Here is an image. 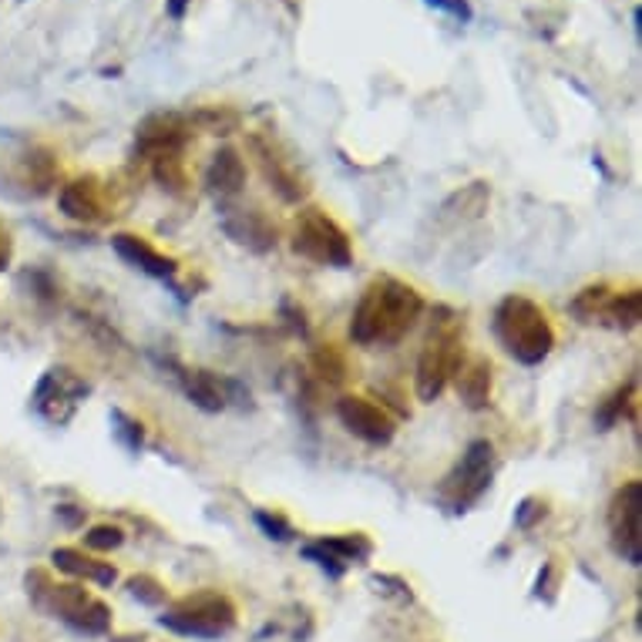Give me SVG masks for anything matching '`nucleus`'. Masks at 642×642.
<instances>
[{"label":"nucleus","instance_id":"39448f33","mask_svg":"<svg viewBox=\"0 0 642 642\" xmlns=\"http://www.w3.org/2000/svg\"><path fill=\"white\" fill-rule=\"evenodd\" d=\"M293 253L309 260V263L337 266V270H347L350 260H354L347 232L327 212H319V209L299 212L296 229H293Z\"/></svg>","mask_w":642,"mask_h":642},{"label":"nucleus","instance_id":"7ed1b4c3","mask_svg":"<svg viewBox=\"0 0 642 642\" xmlns=\"http://www.w3.org/2000/svg\"><path fill=\"white\" fill-rule=\"evenodd\" d=\"M492 474H495V448L488 441H471L467 451L461 454V461L438 485V502L454 515L467 512L481 495L488 492Z\"/></svg>","mask_w":642,"mask_h":642},{"label":"nucleus","instance_id":"f8f14e48","mask_svg":"<svg viewBox=\"0 0 642 642\" xmlns=\"http://www.w3.org/2000/svg\"><path fill=\"white\" fill-rule=\"evenodd\" d=\"M222 225H225L229 239H235L239 246H246L253 253H266L276 246V225L260 209H239V212L225 215Z\"/></svg>","mask_w":642,"mask_h":642},{"label":"nucleus","instance_id":"cd10ccee","mask_svg":"<svg viewBox=\"0 0 642 642\" xmlns=\"http://www.w3.org/2000/svg\"><path fill=\"white\" fill-rule=\"evenodd\" d=\"M256 525L270 535V538H276V541H290L293 538V525L283 518V515H270V512H256Z\"/></svg>","mask_w":642,"mask_h":642},{"label":"nucleus","instance_id":"4468645a","mask_svg":"<svg viewBox=\"0 0 642 642\" xmlns=\"http://www.w3.org/2000/svg\"><path fill=\"white\" fill-rule=\"evenodd\" d=\"M454 377H457V393L471 411L488 408V400H492V360L488 357H471V360L461 357Z\"/></svg>","mask_w":642,"mask_h":642},{"label":"nucleus","instance_id":"ddd939ff","mask_svg":"<svg viewBox=\"0 0 642 642\" xmlns=\"http://www.w3.org/2000/svg\"><path fill=\"white\" fill-rule=\"evenodd\" d=\"M112 246H115V253H118L128 266H135V270H141V273H148V276L169 280V276H176V270H179L172 256H166V253H158L155 246H148L141 235L118 232V235L112 239Z\"/></svg>","mask_w":642,"mask_h":642},{"label":"nucleus","instance_id":"c85d7f7f","mask_svg":"<svg viewBox=\"0 0 642 642\" xmlns=\"http://www.w3.org/2000/svg\"><path fill=\"white\" fill-rule=\"evenodd\" d=\"M545 515V502H538V498H525L522 502V508H518V515H515V522H518V528H532L535 525V518H541Z\"/></svg>","mask_w":642,"mask_h":642},{"label":"nucleus","instance_id":"f257e3e1","mask_svg":"<svg viewBox=\"0 0 642 642\" xmlns=\"http://www.w3.org/2000/svg\"><path fill=\"white\" fill-rule=\"evenodd\" d=\"M421 313L424 299L414 286L393 276H377L354 309L350 340L360 347H393L414 330Z\"/></svg>","mask_w":642,"mask_h":642},{"label":"nucleus","instance_id":"f3484780","mask_svg":"<svg viewBox=\"0 0 642 642\" xmlns=\"http://www.w3.org/2000/svg\"><path fill=\"white\" fill-rule=\"evenodd\" d=\"M51 561H54V566H57L64 576L92 579V582H98V586H115V579H118V572H115L112 561H95V558H88L85 551H77V548H54Z\"/></svg>","mask_w":642,"mask_h":642},{"label":"nucleus","instance_id":"aec40b11","mask_svg":"<svg viewBox=\"0 0 642 642\" xmlns=\"http://www.w3.org/2000/svg\"><path fill=\"white\" fill-rule=\"evenodd\" d=\"M324 545L337 561H344V566H354V561H367L373 555V545L367 535L354 532V535H337V538H324L319 541Z\"/></svg>","mask_w":642,"mask_h":642},{"label":"nucleus","instance_id":"4be33fe9","mask_svg":"<svg viewBox=\"0 0 642 642\" xmlns=\"http://www.w3.org/2000/svg\"><path fill=\"white\" fill-rule=\"evenodd\" d=\"M632 393H635V380H629L622 390H615V397H609L606 404H602V411H599V428L606 431V428H612L622 414H625V408L632 404Z\"/></svg>","mask_w":642,"mask_h":642},{"label":"nucleus","instance_id":"dca6fc26","mask_svg":"<svg viewBox=\"0 0 642 642\" xmlns=\"http://www.w3.org/2000/svg\"><path fill=\"white\" fill-rule=\"evenodd\" d=\"M186 145V125L169 115V118H151L141 131H138V148L151 158H166V155H179V148Z\"/></svg>","mask_w":642,"mask_h":642},{"label":"nucleus","instance_id":"bb28decb","mask_svg":"<svg viewBox=\"0 0 642 642\" xmlns=\"http://www.w3.org/2000/svg\"><path fill=\"white\" fill-rule=\"evenodd\" d=\"M112 421L118 424L115 431H118V438L131 448V451H138L141 448V441H145V431H141V424L138 421H131L128 414H122V411H115L112 414Z\"/></svg>","mask_w":642,"mask_h":642},{"label":"nucleus","instance_id":"c756f323","mask_svg":"<svg viewBox=\"0 0 642 642\" xmlns=\"http://www.w3.org/2000/svg\"><path fill=\"white\" fill-rule=\"evenodd\" d=\"M428 4L438 8V11H448V14H454V18H467V14H471L464 0H428Z\"/></svg>","mask_w":642,"mask_h":642},{"label":"nucleus","instance_id":"9d476101","mask_svg":"<svg viewBox=\"0 0 642 642\" xmlns=\"http://www.w3.org/2000/svg\"><path fill=\"white\" fill-rule=\"evenodd\" d=\"M337 414H340L344 428H347L354 438L367 441V444L383 448V444L393 441V431H397V428H393V418H390L380 404L367 400V397H340Z\"/></svg>","mask_w":642,"mask_h":642},{"label":"nucleus","instance_id":"1a4fd4ad","mask_svg":"<svg viewBox=\"0 0 642 642\" xmlns=\"http://www.w3.org/2000/svg\"><path fill=\"white\" fill-rule=\"evenodd\" d=\"M609 535H612V548L629 561V566H639L642 561V485L639 481H625V485L612 495Z\"/></svg>","mask_w":642,"mask_h":642},{"label":"nucleus","instance_id":"6ab92c4d","mask_svg":"<svg viewBox=\"0 0 642 642\" xmlns=\"http://www.w3.org/2000/svg\"><path fill=\"white\" fill-rule=\"evenodd\" d=\"M599 316H606L609 324L619 327V330L639 327V319H642V293H639V290H625V293L609 296Z\"/></svg>","mask_w":642,"mask_h":642},{"label":"nucleus","instance_id":"a878e982","mask_svg":"<svg viewBox=\"0 0 642 642\" xmlns=\"http://www.w3.org/2000/svg\"><path fill=\"white\" fill-rule=\"evenodd\" d=\"M303 555H306L309 561H316V566H319V569H327V572H330L334 579L347 572V566H344V561H337V558H334V555H330V551H327L324 545H319V541H316V545H306V548H303Z\"/></svg>","mask_w":642,"mask_h":642},{"label":"nucleus","instance_id":"20e7f679","mask_svg":"<svg viewBox=\"0 0 642 642\" xmlns=\"http://www.w3.org/2000/svg\"><path fill=\"white\" fill-rule=\"evenodd\" d=\"M162 625L192 639H219L235 625V606L222 592H196L166 609Z\"/></svg>","mask_w":642,"mask_h":642},{"label":"nucleus","instance_id":"393cba45","mask_svg":"<svg viewBox=\"0 0 642 642\" xmlns=\"http://www.w3.org/2000/svg\"><path fill=\"white\" fill-rule=\"evenodd\" d=\"M125 541V532L115 528V525H95L88 535H85V545L95 548V551H112Z\"/></svg>","mask_w":642,"mask_h":642},{"label":"nucleus","instance_id":"9b49d317","mask_svg":"<svg viewBox=\"0 0 642 642\" xmlns=\"http://www.w3.org/2000/svg\"><path fill=\"white\" fill-rule=\"evenodd\" d=\"M182 387H186L192 404L209 411V414H215V411H222L229 404V393L250 400V390H243L235 380H219L209 370H182Z\"/></svg>","mask_w":642,"mask_h":642},{"label":"nucleus","instance_id":"423d86ee","mask_svg":"<svg viewBox=\"0 0 642 642\" xmlns=\"http://www.w3.org/2000/svg\"><path fill=\"white\" fill-rule=\"evenodd\" d=\"M44 589H28L41 609H48L54 619L67 622L71 629L85 632V635H102L112 625V612L105 602L88 596L82 586H51L41 579Z\"/></svg>","mask_w":642,"mask_h":642},{"label":"nucleus","instance_id":"0eeeda50","mask_svg":"<svg viewBox=\"0 0 642 642\" xmlns=\"http://www.w3.org/2000/svg\"><path fill=\"white\" fill-rule=\"evenodd\" d=\"M461 337H457V327L451 324H441L424 350H421V360H418V397L424 400V404H431V400L441 397V390L448 387V380L454 377L457 364H461Z\"/></svg>","mask_w":642,"mask_h":642},{"label":"nucleus","instance_id":"f03ea898","mask_svg":"<svg viewBox=\"0 0 642 642\" xmlns=\"http://www.w3.org/2000/svg\"><path fill=\"white\" fill-rule=\"evenodd\" d=\"M498 344L525 367L541 364L555 347V330L548 313L528 296H505L495 309Z\"/></svg>","mask_w":642,"mask_h":642},{"label":"nucleus","instance_id":"2f4dec72","mask_svg":"<svg viewBox=\"0 0 642 642\" xmlns=\"http://www.w3.org/2000/svg\"><path fill=\"white\" fill-rule=\"evenodd\" d=\"M8 263H11V239L8 232H0V270H8Z\"/></svg>","mask_w":642,"mask_h":642},{"label":"nucleus","instance_id":"7c9ffc66","mask_svg":"<svg viewBox=\"0 0 642 642\" xmlns=\"http://www.w3.org/2000/svg\"><path fill=\"white\" fill-rule=\"evenodd\" d=\"M57 515H61L67 525H77V522L85 518V512H82V508H74V505H61V508H57Z\"/></svg>","mask_w":642,"mask_h":642},{"label":"nucleus","instance_id":"5701e85b","mask_svg":"<svg viewBox=\"0 0 642 642\" xmlns=\"http://www.w3.org/2000/svg\"><path fill=\"white\" fill-rule=\"evenodd\" d=\"M128 592H131L138 602H145V606H162V602H166V586L158 582V579H151V576H135V579L128 582Z\"/></svg>","mask_w":642,"mask_h":642},{"label":"nucleus","instance_id":"6e6552de","mask_svg":"<svg viewBox=\"0 0 642 642\" xmlns=\"http://www.w3.org/2000/svg\"><path fill=\"white\" fill-rule=\"evenodd\" d=\"M88 397V383L77 377L67 367H54L41 377L31 404L34 411L48 421V424H67L74 418V411L82 408V400Z\"/></svg>","mask_w":642,"mask_h":642},{"label":"nucleus","instance_id":"a211bd4d","mask_svg":"<svg viewBox=\"0 0 642 642\" xmlns=\"http://www.w3.org/2000/svg\"><path fill=\"white\" fill-rule=\"evenodd\" d=\"M57 202H61V212L64 215L82 219V222L85 219H98V212H102V196H98L95 179H77V182L64 186L61 196H57Z\"/></svg>","mask_w":642,"mask_h":642},{"label":"nucleus","instance_id":"473e14b6","mask_svg":"<svg viewBox=\"0 0 642 642\" xmlns=\"http://www.w3.org/2000/svg\"><path fill=\"white\" fill-rule=\"evenodd\" d=\"M186 4H189V0H169V11H172V18H182V14H186Z\"/></svg>","mask_w":642,"mask_h":642},{"label":"nucleus","instance_id":"412c9836","mask_svg":"<svg viewBox=\"0 0 642 642\" xmlns=\"http://www.w3.org/2000/svg\"><path fill=\"white\" fill-rule=\"evenodd\" d=\"M313 367H316V373L324 377L327 383H340V380L347 377V360H344V354H340L334 344L319 347V350L313 354Z\"/></svg>","mask_w":642,"mask_h":642},{"label":"nucleus","instance_id":"2eb2a0df","mask_svg":"<svg viewBox=\"0 0 642 642\" xmlns=\"http://www.w3.org/2000/svg\"><path fill=\"white\" fill-rule=\"evenodd\" d=\"M206 186L219 199H229V196L243 192V186H246V166H243V158H239L235 148H219L212 155V166L206 172Z\"/></svg>","mask_w":642,"mask_h":642},{"label":"nucleus","instance_id":"b1692460","mask_svg":"<svg viewBox=\"0 0 642 642\" xmlns=\"http://www.w3.org/2000/svg\"><path fill=\"white\" fill-rule=\"evenodd\" d=\"M155 179L162 182L166 189H172V192H182L186 176H182V166H179V155L155 158Z\"/></svg>","mask_w":642,"mask_h":642}]
</instances>
